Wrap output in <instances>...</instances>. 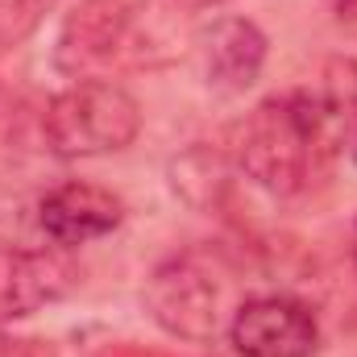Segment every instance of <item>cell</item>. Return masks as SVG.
<instances>
[{
  "instance_id": "cell-1",
  "label": "cell",
  "mask_w": 357,
  "mask_h": 357,
  "mask_svg": "<svg viewBox=\"0 0 357 357\" xmlns=\"http://www.w3.org/2000/svg\"><path fill=\"white\" fill-rule=\"evenodd\" d=\"M357 112V63H333L316 84L262 100L233 137L241 175L270 195L303 191L345 142Z\"/></svg>"
},
{
  "instance_id": "cell-2",
  "label": "cell",
  "mask_w": 357,
  "mask_h": 357,
  "mask_svg": "<svg viewBox=\"0 0 357 357\" xmlns=\"http://www.w3.org/2000/svg\"><path fill=\"white\" fill-rule=\"evenodd\" d=\"M46 146L67 158H104L137 142L142 133V104L137 96L112 79H75L46 104Z\"/></svg>"
},
{
  "instance_id": "cell-3",
  "label": "cell",
  "mask_w": 357,
  "mask_h": 357,
  "mask_svg": "<svg viewBox=\"0 0 357 357\" xmlns=\"http://www.w3.org/2000/svg\"><path fill=\"white\" fill-rule=\"evenodd\" d=\"M142 303L167 337L191 345H208L220 328H229L225 320H233L237 312L229 303V282L199 254H175L158 262L146 278Z\"/></svg>"
},
{
  "instance_id": "cell-4",
  "label": "cell",
  "mask_w": 357,
  "mask_h": 357,
  "mask_svg": "<svg viewBox=\"0 0 357 357\" xmlns=\"http://www.w3.org/2000/svg\"><path fill=\"white\" fill-rule=\"evenodd\" d=\"M237 357H312L320 349V320L295 295H250L229 320Z\"/></svg>"
},
{
  "instance_id": "cell-5",
  "label": "cell",
  "mask_w": 357,
  "mask_h": 357,
  "mask_svg": "<svg viewBox=\"0 0 357 357\" xmlns=\"http://www.w3.org/2000/svg\"><path fill=\"white\" fill-rule=\"evenodd\" d=\"M137 8L129 0H79L59 29L54 42V67L59 75L75 79H100V71L129 46Z\"/></svg>"
},
{
  "instance_id": "cell-6",
  "label": "cell",
  "mask_w": 357,
  "mask_h": 357,
  "mask_svg": "<svg viewBox=\"0 0 357 357\" xmlns=\"http://www.w3.org/2000/svg\"><path fill=\"white\" fill-rule=\"evenodd\" d=\"M71 287H75V266L67 262V250L0 245V324L59 303Z\"/></svg>"
},
{
  "instance_id": "cell-7",
  "label": "cell",
  "mask_w": 357,
  "mask_h": 357,
  "mask_svg": "<svg viewBox=\"0 0 357 357\" xmlns=\"http://www.w3.org/2000/svg\"><path fill=\"white\" fill-rule=\"evenodd\" d=\"M121 220H125V204L108 187H96V183H84V178L59 183L38 204V225H42L46 241L59 245V250L100 241V237L116 233Z\"/></svg>"
},
{
  "instance_id": "cell-8",
  "label": "cell",
  "mask_w": 357,
  "mask_h": 357,
  "mask_svg": "<svg viewBox=\"0 0 357 357\" xmlns=\"http://www.w3.org/2000/svg\"><path fill=\"white\" fill-rule=\"evenodd\" d=\"M266 33L250 21V17H220L212 21V29L204 33V75L208 88L237 96V91L254 88L262 67H266Z\"/></svg>"
},
{
  "instance_id": "cell-9",
  "label": "cell",
  "mask_w": 357,
  "mask_h": 357,
  "mask_svg": "<svg viewBox=\"0 0 357 357\" xmlns=\"http://www.w3.org/2000/svg\"><path fill=\"white\" fill-rule=\"evenodd\" d=\"M50 8L54 0H0V50H13L33 38Z\"/></svg>"
},
{
  "instance_id": "cell-10",
  "label": "cell",
  "mask_w": 357,
  "mask_h": 357,
  "mask_svg": "<svg viewBox=\"0 0 357 357\" xmlns=\"http://www.w3.org/2000/svg\"><path fill=\"white\" fill-rule=\"evenodd\" d=\"M0 357H59L46 337H0Z\"/></svg>"
},
{
  "instance_id": "cell-11",
  "label": "cell",
  "mask_w": 357,
  "mask_h": 357,
  "mask_svg": "<svg viewBox=\"0 0 357 357\" xmlns=\"http://www.w3.org/2000/svg\"><path fill=\"white\" fill-rule=\"evenodd\" d=\"M183 8H212V4H225V0H178Z\"/></svg>"
},
{
  "instance_id": "cell-12",
  "label": "cell",
  "mask_w": 357,
  "mask_h": 357,
  "mask_svg": "<svg viewBox=\"0 0 357 357\" xmlns=\"http://www.w3.org/2000/svg\"><path fill=\"white\" fill-rule=\"evenodd\" d=\"M354 266H357V225H354Z\"/></svg>"
},
{
  "instance_id": "cell-13",
  "label": "cell",
  "mask_w": 357,
  "mask_h": 357,
  "mask_svg": "<svg viewBox=\"0 0 357 357\" xmlns=\"http://www.w3.org/2000/svg\"><path fill=\"white\" fill-rule=\"evenodd\" d=\"M354 162H357V137H354Z\"/></svg>"
}]
</instances>
